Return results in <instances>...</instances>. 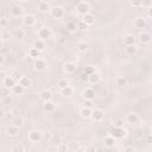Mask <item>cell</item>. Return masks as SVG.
Wrapping results in <instances>:
<instances>
[{
  "instance_id": "6da1fadb",
  "label": "cell",
  "mask_w": 152,
  "mask_h": 152,
  "mask_svg": "<svg viewBox=\"0 0 152 152\" xmlns=\"http://www.w3.org/2000/svg\"><path fill=\"white\" fill-rule=\"evenodd\" d=\"M49 13L53 19H61L64 17V8L62 6H52L50 7Z\"/></svg>"
},
{
  "instance_id": "7a4b0ae2",
  "label": "cell",
  "mask_w": 152,
  "mask_h": 152,
  "mask_svg": "<svg viewBox=\"0 0 152 152\" xmlns=\"http://www.w3.org/2000/svg\"><path fill=\"white\" fill-rule=\"evenodd\" d=\"M109 135H112L114 139H121L126 135V129L121 126H114L112 129H110V133Z\"/></svg>"
},
{
  "instance_id": "3957f363",
  "label": "cell",
  "mask_w": 152,
  "mask_h": 152,
  "mask_svg": "<svg viewBox=\"0 0 152 152\" xmlns=\"http://www.w3.org/2000/svg\"><path fill=\"white\" fill-rule=\"evenodd\" d=\"M76 11L78 14L81 15H84L86 13H89L90 11V5L88 1H80L77 5H76Z\"/></svg>"
},
{
  "instance_id": "277c9868",
  "label": "cell",
  "mask_w": 152,
  "mask_h": 152,
  "mask_svg": "<svg viewBox=\"0 0 152 152\" xmlns=\"http://www.w3.org/2000/svg\"><path fill=\"white\" fill-rule=\"evenodd\" d=\"M38 37H39V39H48V38H50L51 37V28L49 27V26H43V27H40L39 30H38Z\"/></svg>"
},
{
  "instance_id": "5b68a950",
  "label": "cell",
  "mask_w": 152,
  "mask_h": 152,
  "mask_svg": "<svg viewBox=\"0 0 152 152\" xmlns=\"http://www.w3.org/2000/svg\"><path fill=\"white\" fill-rule=\"evenodd\" d=\"M90 118L94 120V121H101L103 118H104V112L100 108H94L91 109V114H90Z\"/></svg>"
},
{
  "instance_id": "8992f818",
  "label": "cell",
  "mask_w": 152,
  "mask_h": 152,
  "mask_svg": "<svg viewBox=\"0 0 152 152\" xmlns=\"http://www.w3.org/2000/svg\"><path fill=\"white\" fill-rule=\"evenodd\" d=\"M27 139L31 142H38V141L42 140V133L39 131H31L27 135Z\"/></svg>"
},
{
  "instance_id": "52a82bcc",
  "label": "cell",
  "mask_w": 152,
  "mask_h": 152,
  "mask_svg": "<svg viewBox=\"0 0 152 152\" xmlns=\"http://www.w3.org/2000/svg\"><path fill=\"white\" fill-rule=\"evenodd\" d=\"M23 24H24L25 26H28V27L34 26V24H36V18H34V15H32V14H25L24 18H23Z\"/></svg>"
},
{
  "instance_id": "ba28073f",
  "label": "cell",
  "mask_w": 152,
  "mask_h": 152,
  "mask_svg": "<svg viewBox=\"0 0 152 152\" xmlns=\"http://www.w3.org/2000/svg\"><path fill=\"white\" fill-rule=\"evenodd\" d=\"M63 70H64V72H66V74H74V72L76 71V64H75L74 62L68 61V62H65V63L63 64Z\"/></svg>"
},
{
  "instance_id": "9c48e42d",
  "label": "cell",
  "mask_w": 152,
  "mask_h": 152,
  "mask_svg": "<svg viewBox=\"0 0 152 152\" xmlns=\"http://www.w3.org/2000/svg\"><path fill=\"white\" fill-rule=\"evenodd\" d=\"M139 39L142 44H150L151 40H152V36L150 32H146V31H142L139 33Z\"/></svg>"
},
{
  "instance_id": "30bf717a",
  "label": "cell",
  "mask_w": 152,
  "mask_h": 152,
  "mask_svg": "<svg viewBox=\"0 0 152 152\" xmlns=\"http://www.w3.org/2000/svg\"><path fill=\"white\" fill-rule=\"evenodd\" d=\"M33 66H34V69L36 70H38V71H42V70H45V68L48 66V64H46V62L44 61V59H42V58H36V61H34V63H33Z\"/></svg>"
},
{
  "instance_id": "8fae6325",
  "label": "cell",
  "mask_w": 152,
  "mask_h": 152,
  "mask_svg": "<svg viewBox=\"0 0 152 152\" xmlns=\"http://www.w3.org/2000/svg\"><path fill=\"white\" fill-rule=\"evenodd\" d=\"M133 26H134L135 28H138V30L145 28V26H146V21H145L144 18H141V17H137V18L133 20Z\"/></svg>"
},
{
  "instance_id": "7c38bea8",
  "label": "cell",
  "mask_w": 152,
  "mask_h": 152,
  "mask_svg": "<svg viewBox=\"0 0 152 152\" xmlns=\"http://www.w3.org/2000/svg\"><path fill=\"white\" fill-rule=\"evenodd\" d=\"M14 84H15V80H14L12 76H5V77H4V80H2V86L6 87L7 89L11 90V88H12Z\"/></svg>"
},
{
  "instance_id": "4fadbf2b",
  "label": "cell",
  "mask_w": 152,
  "mask_h": 152,
  "mask_svg": "<svg viewBox=\"0 0 152 152\" xmlns=\"http://www.w3.org/2000/svg\"><path fill=\"white\" fill-rule=\"evenodd\" d=\"M39 97L43 102H46V101H50L52 100V93L48 89H43L40 93H39Z\"/></svg>"
},
{
  "instance_id": "5bb4252c",
  "label": "cell",
  "mask_w": 152,
  "mask_h": 152,
  "mask_svg": "<svg viewBox=\"0 0 152 152\" xmlns=\"http://www.w3.org/2000/svg\"><path fill=\"white\" fill-rule=\"evenodd\" d=\"M82 96L84 100H93L95 97V91L93 88H86L82 91Z\"/></svg>"
},
{
  "instance_id": "9a60e30c",
  "label": "cell",
  "mask_w": 152,
  "mask_h": 152,
  "mask_svg": "<svg viewBox=\"0 0 152 152\" xmlns=\"http://www.w3.org/2000/svg\"><path fill=\"white\" fill-rule=\"evenodd\" d=\"M6 133H7L10 137H15V135H18V133H19V127L15 126L14 124H11V125L6 128Z\"/></svg>"
},
{
  "instance_id": "2e32d148",
  "label": "cell",
  "mask_w": 152,
  "mask_h": 152,
  "mask_svg": "<svg viewBox=\"0 0 152 152\" xmlns=\"http://www.w3.org/2000/svg\"><path fill=\"white\" fill-rule=\"evenodd\" d=\"M138 120H139V116H138V114L137 113H134V112H131V113H128L127 115H126V121L128 122V124H137L138 122Z\"/></svg>"
},
{
  "instance_id": "e0dca14e",
  "label": "cell",
  "mask_w": 152,
  "mask_h": 152,
  "mask_svg": "<svg viewBox=\"0 0 152 152\" xmlns=\"http://www.w3.org/2000/svg\"><path fill=\"white\" fill-rule=\"evenodd\" d=\"M18 83H19L20 86H23V87L26 89V88H28V87L31 86L32 82H31V80L28 78V76H20L19 80H18Z\"/></svg>"
},
{
  "instance_id": "ac0fdd59",
  "label": "cell",
  "mask_w": 152,
  "mask_h": 152,
  "mask_svg": "<svg viewBox=\"0 0 152 152\" xmlns=\"http://www.w3.org/2000/svg\"><path fill=\"white\" fill-rule=\"evenodd\" d=\"M11 90H12V94H14V95H21V94L25 91V88H24L23 86H20L19 83H15V84L11 88Z\"/></svg>"
},
{
  "instance_id": "d6986e66",
  "label": "cell",
  "mask_w": 152,
  "mask_h": 152,
  "mask_svg": "<svg viewBox=\"0 0 152 152\" xmlns=\"http://www.w3.org/2000/svg\"><path fill=\"white\" fill-rule=\"evenodd\" d=\"M137 52H138V48H137L135 44H133V45H127V46L125 48V53L128 55V56H133V55H135Z\"/></svg>"
},
{
  "instance_id": "ffe728a7",
  "label": "cell",
  "mask_w": 152,
  "mask_h": 152,
  "mask_svg": "<svg viewBox=\"0 0 152 152\" xmlns=\"http://www.w3.org/2000/svg\"><path fill=\"white\" fill-rule=\"evenodd\" d=\"M82 20L89 26V25H91V24H94V21H95V19H94V15L89 12V13H86L84 15H82Z\"/></svg>"
},
{
  "instance_id": "44dd1931",
  "label": "cell",
  "mask_w": 152,
  "mask_h": 152,
  "mask_svg": "<svg viewBox=\"0 0 152 152\" xmlns=\"http://www.w3.org/2000/svg\"><path fill=\"white\" fill-rule=\"evenodd\" d=\"M43 107H44V110H45V112H48V113H51V112H53V110L56 109V104H55L51 100H50V101L44 102Z\"/></svg>"
},
{
  "instance_id": "7402d4cb",
  "label": "cell",
  "mask_w": 152,
  "mask_h": 152,
  "mask_svg": "<svg viewBox=\"0 0 152 152\" xmlns=\"http://www.w3.org/2000/svg\"><path fill=\"white\" fill-rule=\"evenodd\" d=\"M124 44H125V46H127V45H133V44H135V38H134V36L133 34H126L125 37H124Z\"/></svg>"
},
{
  "instance_id": "603a6c76",
  "label": "cell",
  "mask_w": 152,
  "mask_h": 152,
  "mask_svg": "<svg viewBox=\"0 0 152 152\" xmlns=\"http://www.w3.org/2000/svg\"><path fill=\"white\" fill-rule=\"evenodd\" d=\"M61 94H62L63 96H71V95L74 94V88L68 84V86H65L64 88L61 89Z\"/></svg>"
},
{
  "instance_id": "cb8c5ba5",
  "label": "cell",
  "mask_w": 152,
  "mask_h": 152,
  "mask_svg": "<svg viewBox=\"0 0 152 152\" xmlns=\"http://www.w3.org/2000/svg\"><path fill=\"white\" fill-rule=\"evenodd\" d=\"M80 114L83 119H89L90 118V114H91V108H88V107H82L80 109Z\"/></svg>"
},
{
  "instance_id": "d4e9b609",
  "label": "cell",
  "mask_w": 152,
  "mask_h": 152,
  "mask_svg": "<svg viewBox=\"0 0 152 152\" xmlns=\"http://www.w3.org/2000/svg\"><path fill=\"white\" fill-rule=\"evenodd\" d=\"M24 36H25V31L23 28H14L12 31V37L13 38L20 39V38H24Z\"/></svg>"
},
{
  "instance_id": "484cf974",
  "label": "cell",
  "mask_w": 152,
  "mask_h": 152,
  "mask_svg": "<svg viewBox=\"0 0 152 152\" xmlns=\"http://www.w3.org/2000/svg\"><path fill=\"white\" fill-rule=\"evenodd\" d=\"M33 48H36L39 52H42L44 49H45V43L43 39H37L33 42Z\"/></svg>"
},
{
  "instance_id": "4316f807",
  "label": "cell",
  "mask_w": 152,
  "mask_h": 152,
  "mask_svg": "<svg viewBox=\"0 0 152 152\" xmlns=\"http://www.w3.org/2000/svg\"><path fill=\"white\" fill-rule=\"evenodd\" d=\"M50 7H51L50 4H49L48 1H44V0L39 1V4H38V10L42 11V12H46V11H49Z\"/></svg>"
},
{
  "instance_id": "83f0119b",
  "label": "cell",
  "mask_w": 152,
  "mask_h": 152,
  "mask_svg": "<svg viewBox=\"0 0 152 152\" xmlns=\"http://www.w3.org/2000/svg\"><path fill=\"white\" fill-rule=\"evenodd\" d=\"M88 81H89V83H91V84L99 83V81H100V76H99L96 72H93V74L88 75Z\"/></svg>"
},
{
  "instance_id": "f1b7e54d",
  "label": "cell",
  "mask_w": 152,
  "mask_h": 152,
  "mask_svg": "<svg viewBox=\"0 0 152 152\" xmlns=\"http://www.w3.org/2000/svg\"><path fill=\"white\" fill-rule=\"evenodd\" d=\"M11 13H12L13 17H19V15H21V13H23V8L19 7V6H17V5H14V6L11 8Z\"/></svg>"
},
{
  "instance_id": "f546056e",
  "label": "cell",
  "mask_w": 152,
  "mask_h": 152,
  "mask_svg": "<svg viewBox=\"0 0 152 152\" xmlns=\"http://www.w3.org/2000/svg\"><path fill=\"white\" fill-rule=\"evenodd\" d=\"M115 84L119 86V87H124V86H126V84H127V80H126V77H125V76H118V77L115 78Z\"/></svg>"
},
{
  "instance_id": "4dcf8cb0",
  "label": "cell",
  "mask_w": 152,
  "mask_h": 152,
  "mask_svg": "<svg viewBox=\"0 0 152 152\" xmlns=\"http://www.w3.org/2000/svg\"><path fill=\"white\" fill-rule=\"evenodd\" d=\"M27 53H28V56H30V57H32V58H38V57H39V55H40V52H39L36 48H33V46L28 49Z\"/></svg>"
},
{
  "instance_id": "1f68e13d",
  "label": "cell",
  "mask_w": 152,
  "mask_h": 152,
  "mask_svg": "<svg viewBox=\"0 0 152 152\" xmlns=\"http://www.w3.org/2000/svg\"><path fill=\"white\" fill-rule=\"evenodd\" d=\"M114 144H115V139L112 135H107L104 138V145L107 147H112V146H114Z\"/></svg>"
},
{
  "instance_id": "d6a6232c",
  "label": "cell",
  "mask_w": 152,
  "mask_h": 152,
  "mask_svg": "<svg viewBox=\"0 0 152 152\" xmlns=\"http://www.w3.org/2000/svg\"><path fill=\"white\" fill-rule=\"evenodd\" d=\"M77 49H78V51H81V52H86L87 49H88V44H87L86 42H78V43H77Z\"/></svg>"
},
{
  "instance_id": "836d02e7",
  "label": "cell",
  "mask_w": 152,
  "mask_h": 152,
  "mask_svg": "<svg viewBox=\"0 0 152 152\" xmlns=\"http://www.w3.org/2000/svg\"><path fill=\"white\" fill-rule=\"evenodd\" d=\"M10 95V89H7L6 87H1L0 88V97H2V99H5L6 96H8Z\"/></svg>"
},
{
  "instance_id": "e575fe53",
  "label": "cell",
  "mask_w": 152,
  "mask_h": 152,
  "mask_svg": "<svg viewBox=\"0 0 152 152\" xmlns=\"http://www.w3.org/2000/svg\"><path fill=\"white\" fill-rule=\"evenodd\" d=\"M76 28H80V30H86V28H88V25L81 19V20H78L77 23H76Z\"/></svg>"
},
{
  "instance_id": "d590c367",
  "label": "cell",
  "mask_w": 152,
  "mask_h": 152,
  "mask_svg": "<svg viewBox=\"0 0 152 152\" xmlns=\"http://www.w3.org/2000/svg\"><path fill=\"white\" fill-rule=\"evenodd\" d=\"M57 84H58L59 89H62V88H64L65 86H68L69 83H68L66 78H59V80H58V82H57Z\"/></svg>"
},
{
  "instance_id": "8d00e7d4",
  "label": "cell",
  "mask_w": 152,
  "mask_h": 152,
  "mask_svg": "<svg viewBox=\"0 0 152 152\" xmlns=\"http://www.w3.org/2000/svg\"><path fill=\"white\" fill-rule=\"evenodd\" d=\"M66 28H68V31L74 32L75 30H77V28H76V23H68V24H66Z\"/></svg>"
},
{
  "instance_id": "74e56055",
  "label": "cell",
  "mask_w": 152,
  "mask_h": 152,
  "mask_svg": "<svg viewBox=\"0 0 152 152\" xmlns=\"http://www.w3.org/2000/svg\"><path fill=\"white\" fill-rule=\"evenodd\" d=\"M12 124H14L15 126H18V127H20V126L23 125V119H21V118H18V116H17V118H14V119H13V121H12Z\"/></svg>"
},
{
  "instance_id": "f35d334b",
  "label": "cell",
  "mask_w": 152,
  "mask_h": 152,
  "mask_svg": "<svg viewBox=\"0 0 152 152\" xmlns=\"http://www.w3.org/2000/svg\"><path fill=\"white\" fill-rule=\"evenodd\" d=\"M151 5H152V0H141V7L150 8Z\"/></svg>"
},
{
  "instance_id": "ab89813d",
  "label": "cell",
  "mask_w": 152,
  "mask_h": 152,
  "mask_svg": "<svg viewBox=\"0 0 152 152\" xmlns=\"http://www.w3.org/2000/svg\"><path fill=\"white\" fill-rule=\"evenodd\" d=\"M84 72L87 74V75H90V74H93V72H95V69H94V66H87L86 69H84Z\"/></svg>"
},
{
  "instance_id": "60d3db41",
  "label": "cell",
  "mask_w": 152,
  "mask_h": 152,
  "mask_svg": "<svg viewBox=\"0 0 152 152\" xmlns=\"http://www.w3.org/2000/svg\"><path fill=\"white\" fill-rule=\"evenodd\" d=\"M83 106L84 107H88V108H93V100H84Z\"/></svg>"
},
{
  "instance_id": "b9f144b4",
  "label": "cell",
  "mask_w": 152,
  "mask_h": 152,
  "mask_svg": "<svg viewBox=\"0 0 152 152\" xmlns=\"http://www.w3.org/2000/svg\"><path fill=\"white\" fill-rule=\"evenodd\" d=\"M131 4L134 7H141V0H131Z\"/></svg>"
},
{
  "instance_id": "7bdbcfd3",
  "label": "cell",
  "mask_w": 152,
  "mask_h": 152,
  "mask_svg": "<svg viewBox=\"0 0 152 152\" xmlns=\"http://www.w3.org/2000/svg\"><path fill=\"white\" fill-rule=\"evenodd\" d=\"M7 19H5V18H1L0 19V27H5L6 25H7Z\"/></svg>"
},
{
  "instance_id": "ee69618b",
  "label": "cell",
  "mask_w": 152,
  "mask_h": 152,
  "mask_svg": "<svg viewBox=\"0 0 152 152\" xmlns=\"http://www.w3.org/2000/svg\"><path fill=\"white\" fill-rule=\"evenodd\" d=\"M81 80H82V81H88V75H87L86 72H83V74H82V77H81Z\"/></svg>"
},
{
  "instance_id": "f6af8a7d",
  "label": "cell",
  "mask_w": 152,
  "mask_h": 152,
  "mask_svg": "<svg viewBox=\"0 0 152 152\" xmlns=\"http://www.w3.org/2000/svg\"><path fill=\"white\" fill-rule=\"evenodd\" d=\"M4 62H5V57L0 53V65H2V64H4Z\"/></svg>"
},
{
  "instance_id": "bcb514c9",
  "label": "cell",
  "mask_w": 152,
  "mask_h": 152,
  "mask_svg": "<svg viewBox=\"0 0 152 152\" xmlns=\"http://www.w3.org/2000/svg\"><path fill=\"white\" fill-rule=\"evenodd\" d=\"M4 48V40H2V38H0V50Z\"/></svg>"
},
{
  "instance_id": "7dc6e473",
  "label": "cell",
  "mask_w": 152,
  "mask_h": 152,
  "mask_svg": "<svg viewBox=\"0 0 152 152\" xmlns=\"http://www.w3.org/2000/svg\"><path fill=\"white\" fill-rule=\"evenodd\" d=\"M19 1H21V2H26V1H30V0H19Z\"/></svg>"
}]
</instances>
